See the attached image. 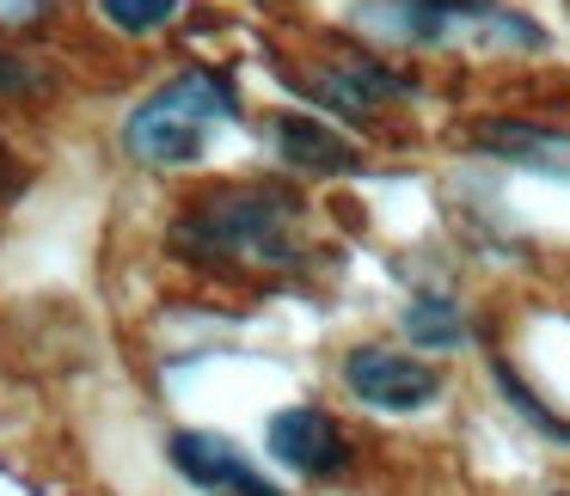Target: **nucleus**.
Segmentation results:
<instances>
[{
	"mask_svg": "<svg viewBox=\"0 0 570 496\" xmlns=\"http://www.w3.org/2000/svg\"><path fill=\"white\" fill-rule=\"evenodd\" d=\"M173 246L197 264H234V270L295 264L288 202L276 190H222V197H203L197 209L178 215Z\"/></svg>",
	"mask_w": 570,
	"mask_h": 496,
	"instance_id": "nucleus-1",
	"label": "nucleus"
},
{
	"mask_svg": "<svg viewBox=\"0 0 570 496\" xmlns=\"http://www.w3.org/2000/svg\"><path fill=\"white\" fill-rule=\"evenodd\" d=\"M227 117H234V87L215 68H190L129 111L124 148L141 166H190Z\"/></svg>",
	"mask_w": 570,
	"mask_h": 496,
	"instance_id": "nucleus-2",
	"label": "nucleus"
},
{
	"mask_svg": "<svg viewBox=\"0 0 570 496\" xmlns=\"http://www.w3.org/2000/svg\"><path fill=\"white\" fill-rule=\"evenodd\" d=\"M344 380H350V393L374 410H423L442 393V374H435L430 361L405 356V349H381V344H362L356 356L344 361Z\"/></svg>",
	"mask_w": 570,
	"mask_h": 496,
	"instance_id": "nucleus-3",
	"label": "nucleus"
},
{
	"mask_svg": "<svg viewBox=\"0 0 570 496\" xmlns=\"http://www.w3.org/2000/svg\"><path fill=\"white\" fill-rule=\"evenodd\" d=\"M271 454L283 466H295L301 478H332V472L350 466V442L325 410L295 405V410H276L271 417Z\"/></svg>",
	"mask_w": 570,
	"mask_h": 496,
	"instance_id": "nucleus-4",
	"label": "nucleus"
},
{
	"mask_svg": "<svg viewBox=\"0 0 570 496\" xmlns=\"http://www.w3.org/2000/svg\"><path fill=\"white\" fill-rule=\"evenodd\" d=\"M173 466L185 472L197 490H215V496H283L271 478H258V472L246 466V454H239L234 442L203 435V429L173 435Z\"/></svg>",
	"mask_w": 570,
	"mask_h": 496,
	"instance_id": "nucleus-5",
	"label": "nucleus"
},
{
	"mask_svg": "<svg viewBox=\"0 0 570 496\" xmlns=\"http://www.w3.org/2000/svg\"><path fill=\"white\" fill-rule=\"evenodd\" d=\"M472 136H479V148H491L497 160L540 166V172H570V136L528 129V123H479Z\"/></svg>",
	"mask_w": 570,
	"mask_h": 496,
	"instance_id": "nucleus-6",
	"label": "nucleus"
},
{
	"mask_svg": "<svg viewBox=\"0 0 570 496\" xmlns=\"http://www.w3.org/2000/svg\"><path fill=\"white\" fill-rule=\"evenodd\" d=\"M276 148H283L288 166H307V172H344L350 148L332 136V129L307 123V117H276Z\"/></svg>",
	"mask_w": 570,
	"mask_h": 496,
	"instance_id": "nucleus-7",
	"label": "nucleus"
},
{
	"mask_svg": "<svg viewBox=\"0 0 570 496\" xmlns=\"http://www.w3.org/2000/svg\"><path fill=\"white\" fill-rule=\"evenodd\" d=\"M405 331H411V344H423V349H448V344H460V307L454 300H442V295H423V300H411V313H405Z\"/></svg>",
	"mask_w": 570,
	"mask_h": 496,
	"instance_id": "nucleus-8",
	"label": "nucleus"
},
{
	"mask_svg": "<svg viewBox=\"0 0 570 496\" xmlns=\"http://www.w3.org/2000/svg\"><path fill=\"white\" fill-rule=\"evenodd\" d=\"M99 7H105V19L124 26V31H160L185 13V0H99Z\"/></svg>",
	"mask_w": 570,
	"mask_h": 496,
	"instance_id": "nucleus-9",
	"label": "nucleus"
},
{
	"mask_svg": "<svg viewBox=\"0 0 570 496\" xmlns=\"http://www.w3.org/2000/svg\"><path fill=\"white\" fill-rule=\"evenodd\" d=\"M13 190H19V166L7 160V148H0V202L13 197Z\"/></svg>",
	"mask_w": 570,
	"mask_h": 496,
	"instance_id": "nucleus-10",
	"label": "nucleus"
},
{
	"mask_svg": "<svg viewBox=\"0 0 570 496\" xmlns=\"http://www.w3.org/2000/svg\"><path fill=\"white\" fill-rule=\"evenodd\" d=\"M552 496H570V490H552Z\"/></svg>",
	"mask_w": 570,
	"mask_h": 496,
	"instance_id": "nucleus-11",
	"label": "nucleus"
},
{
	"mask_svg": "<svg viewBox=\"0 0 570 496\" xmlns=\"http://www.w3.org/2000/svg\"><path fill=\"white\" fill-rule=\"evenodd\" d=\"M454 7H460V0H454Z\"/></svg>",
	"mask_w": 570,
	"mask_h": 496,
	"instance_id": "nucleus-12",
	"label": "nucleus"
}]
</instances>
